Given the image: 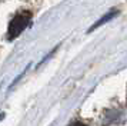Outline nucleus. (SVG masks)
<instances>
[{"mask_svg":"<svg viewBox=\"0 0 127 126\" xmlns=\"http://www.w3.org/2000/svg\"><path fill=\"white\" fill-rule=\"evenodd\" d=\"M32 22V13L30 11H22L12 19V22L9 23V33H7V37L9 40L16 39L19 34L23 32L24 29L27 27Z\"/></svg>","mask_w":127,"mask_h":126,"instance_id":"nucleus-1","label":"nucleus"},{"mask_svg":"<svg viewBox=\"0 0 127 126\" xmlns=\"http://www.w3.org/2000/svg\"><path fill=\"white\" fill-rule=\"evenodd\" d=\"M116 14H117V11H110V13H107V14H106V16H104V17H101L100 20H97V22L94 23V24H93L92 27H90V30H89V32H93L94 29L100 27L101 24H104V23H106V22H109L110 19H113V17L116 16Z\"/></svg>","mask_w":127,"mask_h":126,"instance_id":"nucleus-2","label":"nucleus"},{"mask_svg":"<svg viewBox=\"0 0 127 126\" xmlns=\"http://www.w3.org/2000/svg\"><path fill=\"white\" fill-rule=\"evenodd\" d=\"M70 126H86L84 123H81V122H74V123H71Z\"/></svg>","mask_w":127,"mask_h":126,"instance_id":"nucleus-3","label":"nucleus"}]
</instances>
